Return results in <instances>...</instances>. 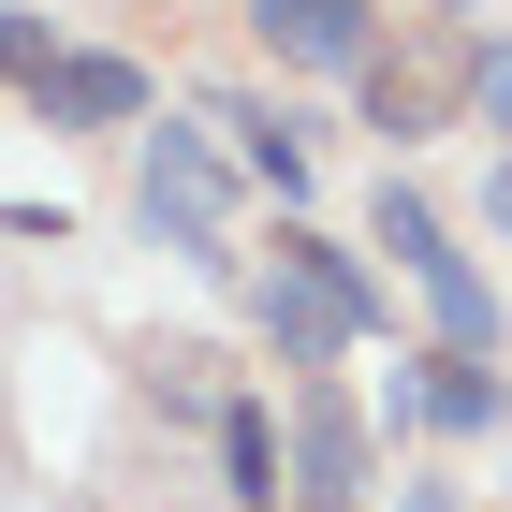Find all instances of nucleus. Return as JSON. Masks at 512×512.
<instances>
[{
    "label": "nucleus",
    "mask_w": 512,
    "mask_h": 512,
    "mask_svg": "<svg viewBox=\"0 0 512 512\" xmlns=\"http://www.w3.org/2000/svg\"><path fill=\"white\" fill-rule=\"evenodd\" d=\"M366 249L425 293V337H439V352H498V337H512V293L483 278V249L439 220L425 176H395V161H381V191H366Z\"/></svg>",
    "instance_id": "obj_1"
},
{
    "label": "nucleus",
    "mask_w": 512,
    "mask_h": 512,
    "mask_svg": "<svg viewBox=\"0 0 512 512\" xmlns=\"http://www.w3.org/2000/svg\"><path fill=\"white\" fill-rule=\"evenodd\" d=\"M132 205H147V235L176 249V264H205V278L249 264V249H235L249 176H235V147H220L205 118H147V132H132Z\"/></svg>",
    "instance_id": "obj_2"
},
{
    "label": "nucleus",
    "mask_w": 512,
    "mask_h": 512,
    "mask_svg": "<svg viewBox=\"0 0 512 512\" xmlns=\"http://www.w3.org/2000/svg\"><path fill=\"white\" fill-rule=\"evenodd\" d=\"M469 74H483V30H454V15H395L381 59L352 74V103H366V132L410 161V147H439V132H469Z\"/></svg>",
    "instance_id": "obj_3"
},
{
    "label": "nucleus",
    "mask_w": 512,
    "mask_h": 512,
    "mask_svg": "<svg viewBox=\"0 0 512 512\" xmlns=\"http://www.w3.org/2000/svg\"><path fill=\"white\" fill-rule=\"evenodd\" d=\"M278 469H293V512H366L381 498V425H366V395L278 381Z\"/></svg>",
    "instance_id": "obj_4"
},
{
    "label": "nucleus",
    "mask_w": 512,
    "mask_h": 512,
    "mask_svg": "<svg viewBox=\"0 0 512 512\" xmlns=\"http://www.w3.org/2000/svg\"><path fill=\"white\" fill-rule=\"evenodd\" d=\"M410 15V0H249V30H264L278 74H337L352 88L366 59H381V30Z\"/></svg>",
    "instance_id": "obj_5"
},
{
    "label": "nucleus",
    "mask_w": 512,
    "mask_h": 512,
    "mask_svg": "<svg viewBox=\"0 0 512 512\" xmlns=\"http://www.w3.org/2000/svg\"><path fill=\"white\" fill-rule=\"evenodd\" d=\"M30 118L44 132H147L161 88H147V59H118V44H59L44 88H30Z\"/></svg>",
    "instance_id": "obj_6"
},
{
    "label": "nucleus",
    "mask_w": 512,
    "mask_h": 512,
    "mask_svg": "<svg viewBox=\"0 0 512 512\" xmlns=\"http://www.w3.org/2000/svg\"><path fill=\"white\" fill-rule=\"evenodd\" d=\"M205 132H235V176L278 205V220H308L322 147H308V118H293V103H264V88H220V103H205Z\"/></svg>",
    "instance_id": "obj_7"
},
{
    "label": "nucleus",
    "mask_w": 512,
    "mask_h": 512,
    "mask_svg": "<svg viewBox=\"0 0 512 512\" xmlns=\"http://www.w3.org/2000/svg\"><path fill=\"white\" fill-rule=\"evenodd\" d=\"M249 337L278 352V381H337V366H352V322L322 308L293 264H249Z\"/></svg>",
    "instance_id": "obj_8"
},
{
    "label": "nucleus",
    "mask_w": 512,
    "mask_h": 512,
    "mask_svg": "<svg viewBox=\"0 0 512 512\" xmlns=\"http://www.w3.org/2000/svg\"><path fill=\"white\" fill-rule=\"evenodd\" d=\"M278 264H293L322 308L352 322V352H381V337H395V293H381V264H366L352 235H322V220H278Z\"/></svg>",
    "instance_id": "obj_9"
},
{
    "label": "nucleus",
    "mask_w": 512,
    "mask_h": 512,
    "mask_svg": "<svg viewBox=\"0 0 512 512\" xmlns=\"http://www.w3.org/2000/svg\"><path fill=\"white\" fill-rule=\"evenodd\" d=\"M205 439H220V498H235V512H293V469H278V395H264V381L220 395Z\"/></svg>",
    "instance_id": "obj_10"
},
{
    "label": "nucleus",
    "mask_w": 512,
    "mask_h": 512,
    "mask_svg": "<svg viewBox=\"0 0 512 512\" xmlns=\"http://www.w3.org/2000/svg\"><path fill=\"white\" fill-rule=\"evenodd\" d=\"M44 59H59V15L0 0V88H44Z\"/></svg>",
    "instance_id": "obj_11"
},
{
    "label": "nucleus",
    "mask_w": 512,
    "mask_h": 512,
    "mask_svg": "<svg viewBox=\"0 0 512 512\" xmlns=\"http://www.w3.org/2000/svg\"><path fill=\"white\" fill-rule=\"evenodd\" d=\"M469 132L512 147V30H483V74H469Z\"/></svg>",
    "instance_id": "obj_12"
},
{
    "label": "nucleus",
    "mask_w": 512,
    "mask_h": 512,
    "mask_svg": "<svg viewBox=\"0 0 512 512\" xmlns=\"http://www.w3.org/2000/svg\"><path fill=\"white\" fill-rule=\"evenodd\" d=\"M483 235H498V249H512V147H498V161H483Z\"/></svg>",
    "instance_id": "obj_13"
},
{
    "label": "nucleus",
    "mask_w": 512,
    "mask_h": 512,
    "mask_svg": "<svg viewBox=\"0 0 512 512\" xmlns=\"http://www.w3.org/2000/svg\"><path fill=\"white\" fill-rule=\"evenodd\" d=\"M410 15H454V30H469V15H483V0H410Z\"/></svg>",
    "instance_id": "obj_14"
}]
</instances>
